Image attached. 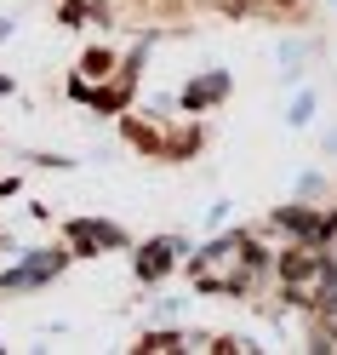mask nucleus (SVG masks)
I'll use <instances>...</instances> for the list:
<instances>
[{
  "label": "nucleus",
  "mask_w": 337,
  "mask_h": 355,
  "mask_svg": "<svg viewBox=\"0 0 337 355\" xmlns=\"http://www.w3.org/2000/svg\"><path fill=\"white\" fill-rule=\"evenodd\" d=\"M280 275H286V298L291 304L314 309V315L337 309V263L326 252H314V241H309V247H291L280 258Z\"/></svg>",
  "instance_id": "1"
},
{
  "label": "nucleus",
  "mask_w": 337,
  "mask_h": 355,
  "mask_svg": "<svg viewBox=\"0 0 337 355\" xmlns=\"http://www.w3.org/2000/svg\"><path fill=\"white\" fill-rule=\"evenodd\" d=\"M257 263H263V252H257L246 235L217 241L212 252H200V258H194V286H206V293H246Z\"/></svg>",
  "instance_id": "2"
},
{
  "label": "nucleus",
  "mask_w": 337,
  "mask_h": 355,
  "mask_svg": "<svg viewBox=\"0 0 337 355\" xmlns=\"http://www.w3.org/2000/svg\"><path fill=\"white\" fill-rule=\"evenodd\" d=\"M275 224H280V230H291V235H303V241H320V235L337 224V218H309L303 207H286V212H275Z\"/></svg>",
  "instance_id": "3"
},
{
  "label": "nucleus",
  "mask_w": 337,
  "mask_h": 355,
  "mask_svg": "<svg viewBox=\"0 0 337 355\" xmlns=\"http://www.w3.org/2000/svg\"><path fill=\"white\" fill-rule=\"evenodd\" d=\"M172 252H177L172 241H154V247H143V258H138V275H143V281H161V275L172 270Z\"/></svg>",
  "instance_id": "4"
},
{
  "label": "nucleus",
  "mask_w": 337,
  "mask_h": 355,
  "mask_svg": "<svg viewBox=\"0 0 337 355\" xmlns=\"http://www.w3.org/2000/svg\"><path fill=\"white\" fill-rule=\"evenodd\" d=\"M223 92H229V80H223V75H212V80H194L189 92H183V103H189V109H206V103H217Z\"/></svg>",
  "instance_id": "5"
},
{
  "label": "nucleus",
  "mask_w": 337,
  "mask_h": 355,
  "mask_svg": "<svg viewBox=\"0 0 337 355\" xmlns=\"http://www.w3.org/2000/svg\"><path fill=\"white\" fill-rule=\"evenodd\" d=\"M109 69H115V58H109V52H86L80 58V75H109Z\"/></svg>",
  "instance_id": "6"
},
{
  "label": "nucleus",
  "mask_w": 337,
  "mask_h": 355,
  "mask_svg": "<svg viewBox=\"0 0 337 355\" xmlns=\"http://www.w3.org/2000/svg\"><path fill=\"white\" fill-rule=\"evenodd\" d=\"M143 349H183V338H172V332H149Z\"/></svg>",
  "instance_id": "7"
}]
</instances>
